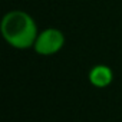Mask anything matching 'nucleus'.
Listing matches in <instances>:
<instances>
[{"label":"nucleus","instance_id":"nucleus-1","mask_svg":"<svg viewBox=\"0 0 122 122\" xmlns=\"http://www.w3.org/2000/svg\"><path fill=\"white\" fill-rule=\"evenodd\" d=\"M0 30L5 40L15 49L26 50L33 47L39 35L35 19L23 10L7 12L0 23Z\"/></svg>","mask_w":122,"mask_h":122},{"label":"nucleus","instance_id":"nucleus-2","mask_svg":"<svg viewBox=\"0 0 122 122\" xmlns=\"http://www.w3.org/2000/svg\"><path fill=\"white\" fill-rule=\"evenodd\" d=\"M65 46V35L62 30L56 27H49L42 32H39L36 42L33 45V49L37 55L42 56H50L62 50Z\"/></svg>","mask_w":122,"mask_h":122},{"label":"nucleus","instance_id":"nucleus-3","mask_svg":"<svg viewBox=\"0 0 122 122\" xmlns=\"http://www.w3.org/2000/svg\"><path fill=\"white\" fill-rule=\"evenodd\" d=\"M88 79L89 83L95 88H106L112 83L113 81V71L108 66V65H95L91 68L89 73H88Z\"/></svg>","mask_w":122,"mask_h":122}]
</instances>
